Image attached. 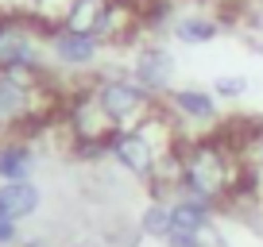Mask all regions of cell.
Returning a JSON list of instances; mask_svg holds the SVG:
<instances>
[{
	"instance_id": "obj_20",
	"label": "cell",
	"mask_w": 263,
	"mask_h": 247,
	"mask_svg": "<svg viewBox=\"0 0 263 247\" xmlns=\"http://www.w3.org/2000/svg\"><path fill=\"white\" fill-rule=\"evenodd\" d=\"M20 247H50V243H47V239H24Z\"/></svg>"
},
{
	"instance_id": "obj_7",
	"label": "cell",
	"mask_w": 263,
	"mask_h": 247,
	"mask_svg": "<svg viewBox=\"0 0 263 247\" xmlns=\"http://www.w3.org/2000/svg\"><path fill=\"white\" fill-rule=\"evenodd\" d=\"M163 108L178 123L182 139H201V135L221 132V100L205 85H174L163 97Z\"/></svg>"
},
{
	"instance_id": "obj_9",
	"label": "cell",
	"mask_w": 263,
	"mask_h": 247,
	"mask_svg": "<svg viewBox=\"0 0 263 247\" xmlns=\"http://www.w3.org/2000/svg\"><path fill=\"white\" fill-rule=\"evenodd\" d=\"M224 19L209 8H186L171 16V39L182 43V47H205V43L221 39Z\"/></svg>"
},
{
	"instance_id": "obj_16",
	"label": "cell",
	"mask_w": 263,
	"mask_h": 247,
	"mask_svg": "<svg viewBox=\"0 0 263 247\" xmlns=\"http://www.w3.org/2000/svg\"><path fill=\"white\" fill-rule=\"evenodd\" d=\"M66 0H27V16H35L39 24H54L62 16Z\"/></svg>"
},
{
	"instance_id": "obj_6",
	"label": "cell",
	"mask_w": 263,
	"mask_h": 247,
	"mask_svg": "<svg viewBox=\"0 0 263 247\" xmlns=\"http://www.w3.org/2000/svg\"><path fill=\"white\" fill-rule=\"evenodd\" d=\"M43 43H47V58H50V70L66 77H82L89 81L93 74L105 70V43H97L93 35L74 31L66 24H43Z\"/></svg>"
},
{
	"instance_id": "obj_5",
	"label": "cell",
	"mask_w": 263,
	"mask_h": 247,
	"mask_svg": "<svg viewBox=\"0 0 263 247\" xmlns=\"http://www.w3.org/2000/svg\"><path fill=\"white\" fill-rule=\"evenodd\" d=\"M54 97V77H27L0 70V135H24L35 128Z\"/></svg>"
},
{
	"instance_id": "obj_11",
	"label": "cell",
	"mask_w": 263,
	"mask_h": 247,
	"mask_svg": "<svg viewBox=\"0 0 263 247\" xmlns=\"http://www.w3.org/2000/svg\"><path fill=\"white\" fill-rule=\"evenodd\" d=\"M35 162H39V155H35L31 139L0 135V181H31Z\"/></svg>"
},
{
	"instance_id": "obj_17",
	"label": "cell",
	"mask_w": 263,
	"mask_h": 247,
	"mask_svg": "<svg viewBox=\"0 0 263 247\" xmlns=\"http://www.w3.org/2000/svg\"><path fill=\"white\" fill-rule=\"evenodd\" d=\"M217 236H194V232H166L163 247H213Z\"/></svg>"
},
{
	"instance_id": "obj_21",
	"label": "cell",
	"mask_w": 263,
	"mask_h": 247,
	"mask_svg": "<svg viewBox=\"0 0 263 247\" xmlns=\"http://www.w3.org/2000/svg\"><path fill=\"white\" fill-rule=\"evenodd\" d=\"M128 4H143V0H128Z\"/></svg>"
},
{
	"instance_id": "obj_8",
	"label": "cell",
	"mask_w": 263,
	"mask_h": 247,
	"mask_svg": "<svg viewBox=\"0 0 263 247\" xmlns=\"http://www.w3.org/2000/svg\"><path fill=\"white\" fill-rule=\"evenodd\" d=\"M132 77L143 85V89H151L159 100L166 97V93L174 89V74H178V62H174L171 47H163V43H136V54H132L128 66Z\"/></svg>"
},
{
	"instance_id": "obj_18",
	"label": "cell",
	"mask_w": 263,
	"mask_h": 247,
	"mask_svg": "<svg viewBox=\"0 0 263 247\" xmlns=\"http://www.w3.org/2000/svg\"><path fill=\"white\" fill-rule=\"evenodd\" d=\"M24 243V236H20V224L12 220V216L0 213V247H20Z\"/></svg>"
},
{
	"instance_id": "obj_15",
	"label": "cell",
	"mask_w": 263,
	"mask_h": 247,
	"mask_svg": "<svg viewBox=\"0 0 263 247\" xmlns=\"http://www.w3.org/2000/svg\"><path fill=\"white\" fill-rule=\"evenodd\" d=\"M213 97L221 100V105H236V100H244L248 97V89H252V81H248L244 74H221V77H213Z\"/></svg>"
},
{
	"instance_id": "obj_19",
	"label": "cell",
	"mask_w": 263,
	"mask_h": 247,
	"mask_svg": "<svg viewBox=\"0 0 263 247\" xmlns=\"http://www.w3.org/2000/svg\"><path fill=\"white\" fill-rule=\"evenodd\" d=\"M240 19H244L252 31H263V0H248V12Z\"/></svg>"
},
{
	"instance_id": "obj_2",
	"label": "cell",
	"mask_w": 263,
	"mask_h": 247,
	"mask_svg": "<svg viewBox=\"0 0 263 247\" xmlns=\"http://www.w3.org/2000/svg\"><path fill=\"white\" fill-rule=\"evenodd\" d=\"M182 143L186 139H182L178 123L171 120L166 108H159L155 116H147V120L136 123V128H120V132L108 139V158H112L124 174H132L136 181L151 186L155 174H159V162H163L174 147H182Z\"/></svg>"
},
{
	"instance_id": "obj_10",
	"label": "cell",
	"mask_w": 263,
	"mask_h": 247,
	"mask_svg": "<svg viewBox=\"0 0 263 247\" xmlns=\"http://www.w3.org/2000/svg\"><path fill=\"white\" fill-rule=\"evenodd\" d=\"M171 232L217 236V205H205L194 197H171Z\"/></svg>"
},
{
	"instance_id": "obj_4",
	"label": "cell",
	"mask_w": 263,
	"mask_h": 247,
	"mask_svg": "<svg viewBox=\"0 0 263 247\" xmlns=\"http://www.w3.org/2000/svg\"><path fill=\"white\" fill-rule=\"evenodd\" d=\"M58 24L85 31L97 43H105L108 50H116V47L136 39L140 4H128V0H66Z\"/></svg>"
},
{
	"instance_id": "obj_13",
	"label": "cell",
	"mask_w": 263,
	"mask_h": 247,
	"mask_svg": "<svg viewBox=\"0 0 263 247\" xmlns=\"http://www.w3.org/2000/svg\"><path fill=\"white\" fill-rule=\"evenodd\" d=\"M224 135H229V132H224ZM229 139H232V147H236V155H240V166L263 186V123L259 120L240 123L236 135H229Z\"/></svg>"
},
{
	"instance_id": "obj_3",
	"label": "cell",
	"mask_w": 263,
	"mask_h": 247,
	"mask_svg": "<svg viewBox=\"0 0 263 247\" xmlns=\"http://www.w3.org/2000/svg\"><path fill=\"white\" fill-rule=\"evenodd\" d=\"M85 89H89L93 105L101 108V116L116 132L120 128H136V123H143L147 116H155L163 108V100L151 89H143L128 70H101V74H93L85 81Z\"/></svg>"
},
{
	"instance_id": "obj_14",
	"label": "cell",
	"mask_w": 263,
	"mask_h": 247,
	"mask_svg": "<svg viewBox=\"0 0 263 247\" xmlns=\"http://www.w3.org/2000/svg\"><path fill=\"white\" fill-rule=\"evenodd\" d=\"M140 232H143L147 239H159V243H163L166 232H171V201L151 197L147 209L140 213Z\"/></svg>"
},
{
	"instance_id": "obj_1",
	"label": "cell",
	"mask_w": 263,
	"mask_h": 247,
	"mask_svg": "<svg viewBox=\"0 0 263 247\" xmlns=\"http://www.w3.org/2000/svg\"><path fill=\"white\" fill-rule=\"evenodd\" d=\"M244 166L232 147L229 135H201V139L182 143V174H178V190L174 197H194L205 205H232Z\"/></svg>"
},
{
	"instance_id": "obj_12",
	"label": "cell",
	"mask_w": 263,
	"mask_h": 247,
	"mask_svg": "<svg viewBox=\"0 0 263 247\" xmlns=\"http://www.w3.org/2000/svg\"><path fill=\"white\" fill-rule=\"evenodd\" d=\"M43 209V190L35 181H0V213L12 216L16 224L31 220Z\"/></svg>"
}]
</instances>
